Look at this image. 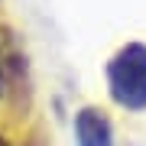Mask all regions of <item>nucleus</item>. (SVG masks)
<instances>
[{"label":"nucleus","mask_w":146,"mask_h":146,"mask_svg":"<svg viewBox=\"0 0 146 146\" xmlns=\"http://www.w3.org/2000/svg\"><path fill=\"white\" fill-rule=\"evenodd\" d=\"M107 88L120 107H127V110L146 107V46L143 42H130L110 58Z\"/></svg>","instance_id":"nucleus-1"},{"label":"nucleus","mask_w":146,"mask_h":146,"mask_svg":"<svg viewBox=\"0 0 146 146\" xmlns=\"http://www.w3.org/2000/svg\"><path fill=\"white\" fill-rule=\"evenodd\" d=\"M75 133H78V146H114L107 117L101 114V110H94V107H84L78 114Z\"/></svg>","instance_id":"nucleus-2"},{"label":"nucleus","mask_w":146,"mask_h":146,"mask_svg":"<svg viewBox=\"0 0 146 146\" xmlns=\"http://www.w3.org/2000/svg\"><path fill=\"white\" fill-rule=\"evenodd\" d=\"M0 94H3V75H0Z\"/></svg>","instance_id":"nucleus-3"},{"label":"nucleus","mask_w":146,"mask_h":146,"mask_svg":"<svg viewBox=\"0 0 146 146\" xmlns=\"http://www.w3.org/2000/svg\"><path fill=\"white\" fill-rule=\"evenodd\" d=\"M0 146H7V143H3V140H0Z\"/></svg>","instance_id":"nucleus-4"}]
</instances>
